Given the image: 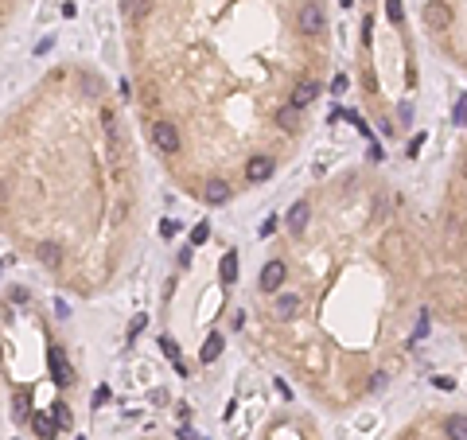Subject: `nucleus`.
Instances as JSON below:
<instances>
[{"label":"nucleus","instance_id":"nucleus-1","mask_svg":"<svg viewBox=\"0 0 467 440\" xmlns=\"http://www.w3.org/2000/svg\"><path fill=\"white\" fill-rule=\"evenodd\" d=\"M47 362H51V378L58 382V386H70L74 382V370H70V362H66V351L63 347H47Z\"/></svg>","mask_w":467,"mask_h":440},{"label":"nucleus","instance_id":"nucleus-2","mask_svg":"<svg viewBox=\"0 0 467 440\" xmlns=\"http://www.w3.org/2000/svg\"><path fill=\"white\" fill-rule=\"evenodd\" d=\"M152 140H156V148L168 152V156L179 152V132H175L172 121H156V125H152Z\"/></svg>","mask_w":467,"mask_h":440},{"label":"nucleus","instance_id":"nucleus-3","mask_svg":"<svg viewBox=\"0 0 467 440\" xmlns=\"http://www.w3.org/2000/svg\"><path fill=\"white\" fill-rule=\"evenodd\" d=\"M424 23H429L432 31L452 28V8H448L444 0H429V4H424Z\"/></svg>","mask_w":467,"mask_h":440},{"label":"nucleus","instance_id":"nucleus-4","mask_svg":"<svg viewBox=\"0 0 467 440\" xmlns=\"http://www.w3.org/2000/svg\"><path fill=\"white\" fill-rule=\"evenodd\" d=\"M296 20H300V31H308V36H320V31H323V8H320V4H304Z\"/></svg>","mask_w":467,"mask_h":440},{"label":"nucleus","instance_id":"nucleus-5","mask_svg":"<svg viewBox=\"0 0 467 440\" xmlns=\"http://www.w3.org/2000/svg\"><path fill=\"white\" fill-rule=\"evenodd\" d=\"M285 261H269V265H265V269H261V293H277V288L280 285H285Z\"/></svg>","mask_w":467,"mask_h":440},{"label":"nucleus","instance_id":"nucleus-6","mask_svg":"<svg viewBox=\"0 0 467 440\" xmlns=\"http://www.w3.org/2000/svg\"><path fill=\"white\" fill-rule=\"evenodd\" d=\"M273 176V156H249L246 164V179H253V184H261V179Z\"/></svg>","mask_w":467,"mask_h":440},{"label":"nucleus","instance_id":"nucleus-7","mask_svg":"<svg viewBox=\"0 0 467 440\" xmlns=\"http://www.w3.org/2000/svg\"><path fill=\"white\" fill-rule=\"evenodd\" d=\"M31 429H36L39 440H55V433H58L63 425H58L55 413H51V417H47V413H31Z\"/></svg>","mask_w":467,"mask_h":440},{"label":"nucleus","instance_id":"nucleus-8","mask_svg":"<svg viewBox=\"0 0 467 440\" xmlns=\"http://www.w3.org/2000/svg\"><path fill=\"white\" fill-rule=\"evenodd\" d=\"M203 199H206L211 206H222V203L230 199V184H226V179H211V184L203 187Z\"/></svg>","mask_w":467,"mask_h":440},{"label":"nucleus","instance_id":"nucleus-9","mask_svg":"<svg viewBox=\"0 0 467 440\" xmlns=\"http://www.w3.org/2000/svg\"><path fill=\"white\" fill-rule=\"evenodd\" d=\"M315 94H320V82H300L296 90H292V105H300V110H304V105H312L315 102Z\"/></svg>","mask_w":467,"mask_h":440},{"label":"nucleus","instance_id":"nucleus-10","mask_svg":"<svg viewBox=\"0 0 467 440\" xmlns=\"http://www.w3.org/2000/svg\"><path fill=\"white\" fill-rule=\"evenodd\" d=\"M222 347H226V339H222L219 331H214V335H206V339H203V347H199V359H203V362H214V359L222 355Z\"/></svg>","mask_w":467,"mask_h":440},{"label":"nucleus","instance_id":"nucleus-11","mask_svg":"<svg viewBox=\"0 0 467 440\" xmlns=\"http://www.w3.org/2000/svg\"><path fill=\"white\" fill-rule=\"evenodd\" d=\"M300 312V296L296 293H285L277 300V308H273V315H277V320H292V315Z\"/></svg>","mask_w":467,"mask_h":440},{"label":"nucleus","instance_id":"nucleus-12","mask_svg":"<svg viewBox=\"0 0 467 440\" xmlns=\"http://www.w3.org/2000/svg\"><path fill=\"white\" fill-rule=\"evenodd\" d=\"M444 433H448V440H467V417H463V413H456V417H448Z\"/></svg>","mask_w":467,"mask_h":440},{"label":"nucleus","instance_id":"nucleus-13","mask_svg":"<svg viewBox=\"0 0 467 440\" xmlns=\"http://www.w3.org/2000/svg\"><path fill=\"white\" fill-rule=\"evenodd\" d=\"M285 222L300 234V230L308 226V203H292V211H288V219H285Z\"/></svg>","mask_w":467,"mask_h":440},{"label":"nucleus","instance_id":"nucleus-14","mask_svg":"<svg viewBox=\"0 0 467 440\" xmlns=\"http://www.w3.org/2000/svg\"><path fill=\"white\" fill-rule=\"evenodd\" d=\"M219 277L226 281V285H234V281H238V253H226L219 261Z\"/></svg>","mask_w":467,"mask_h":440},{"label":"nucleus","instance_id":"nucleus-15","mask_svg":"<svg viewBox=\"0 0 467 440\" xmlns=\"http://www.w3.org/2000/svg\"><path fill=\"white\" fill-rule=\"evenodd\" d=\"M296 110H300V105H292V102H288V105H285V110H280V113H277V125H280V129H285V132H292V129H296V125H300V113H296Z\"/></svg>","mask_w":467,"mask_h":440},{"label":"nucleus","instance_id":"nucleus-16","mask_svg":"<svg viewBox=\"0 0 467 440\" xmlns=\"http://www.w3.org/2000/svg\"><path fill=\"white\" fill-rule=\"evenodd\" d=\"M148 8H152V0H125V16H129V20H140Z\"/></svg>","mask_w":467,"mask_h":440},{"label":"nucleus","instance_id":"nucleus-17","mask_svg":"<svg viewBox=\"0 0 467 440\" xmlns=\"http://www.w3.org/2000/svg\"><path fill=\"white\" fill-rule=\"evenodd\" d=\"M160 351H164V355H168V359H172V362H179V343H175V339H172V335H164V339H160Z\"/></svg>","mask_w":467,"mask_h":440},{"label":"nucleus","instance_id":"nucleus-18","mask_svg":"<svg viewBox=\"0 0 467 440\" xmlns=\"http://www.w3.org/2000/svg\"><path fill=\"white\" fill-rule=\"evenodd\" d=\"M386 16H389L394 23H402V20H405V8H402V0H386Z\"/></svg>","mask_w":467,"mask_h":440},{"label":"nucleus","instance_id":"nucleus-19","mask_svg":"<svg viewBox=\"0 0 467 440\" xmlns=\"http://www.w3.org/2000/svg\"><path fill=\"white\" fill-rule=\"evenodd\" d=\"M206 238H211V226H206V222H199V226L191 230V246H203Z\"/></svg>","mask_w":467,"mask_h":440},{"label":"nucleus","instance_id":"nucleus-20","mask_svg":"<svg viewBox=\"0 0 467 440\" xmlns=\"http://www.w3.org/2000/svg\"><path fill=\"white\" fill-rule=\"evenodd\" d=\"M39 261H43V265H58V246H43V250H39Z\"/></svg>","mask_w":467,"mask_h":440},{"label":"nucleus","instance_id":"nucleus-21","mask_svg":"<svg viewBox=\"0 0 467 440\" xmlns=\"http://www.w3.org/2000/svg\"><path fill=\"white\" fill-rule=\"evenodd\" d=\"M51 413H55V417H58V425H63V429L70 425V409H66L63 402H55V405H51Z\"/></svg>","mask_w":467,"mask_h":440},{"label":"nucleus","instance_id":"nucleus-22","mask_svg":"<svg viewBox=\"0 0 467 440\" xmlns=\"http://www.w3.org/2000/svg\"><path fill=\"white\" fill-rule=\"evenodd\" d=\"M467 121V94H460V102H456V125H463Z\"/></svg>","mask_w":467,"mask_h":440},{"label":"nucleus","instance_id":"nucleus-23","mask_svg":"<svg viewBox=\"0 0 467 440\" xmlns=\"http://www.w3.org/2000/svg\"><path fill=\"white\" fill-rule=\"evenodd\" d=\"M105 402H110V386H98L94 389V409H102Z\"/></svg>","mask_w":467,"mask_h":440},{"label":"nucleus","instance_id":"nucleus-24","mask_svg":"<svg viewBox=\"0 0 467 440\" xmlns=\"http://www.w3.org/2000/svg\"><path fill=\"white\" fill-rule=\"evenodd\" d=\"M145 323H148V320H145V315H137V320H132V323H129V339H137V335H140V331H145Z\"/></svg>","mask_w":467,"mask_h":440},{"label":"nucleus","instance_id":"nucleus-25","mask_svg":"<svg viewBox=\"0 0 467 440\" xmlns=\"http://www.w3.org/2000/svg\"><path fill=\"white\" fill-rule=\"evenodd\" d=\"M347 90V74H335V78H331V94H343Z\"/></svg>","mask_w":467,"mask_h":440},{"label":"nucleus","instance_id":"nucleus-26","mask_svg":"<svg viewBox=\"0 0 467 440\" xmlns=\"http://www.w3.org/2000/svg\"><path fill=\"white\" fill-rule=\"evenodd\" d=\"M175 230H179V226H175V219H164V222H160V238H172Z\"/></svg>","mask_w":467,"mask_h":440},{"label":"nucleus","instance_id":"nucleus-27","mask_svg":"<svg viewBox=\"0 0 467 440\" xmlns=\"http://www.w3.org/2000/svg\"><path fill=\"white\" fill-rule=\"evenodd\" d=\"M421 145H424V132H421V137H413V140H409V156H416V152H421Z\"/></svg>","mask_w":467,"mask_h":440},{"label":"nucleus","instance_id":"nucleus-28","mask_svg":"<svg viewBox=\"0 0 467 440\" xmlns=\"http://www.w3.org/2000/svg\"><path fill=\"white\" fill-rule=\"evenodd\" d=\"M432 386H436V389H452V378H444V374H436V378H432Z\"/></svg>","mask_w":467,"mask_h":440},{"label":"nucleus","instance_id":"nucleus-29","mask_svg":"<svg viewBox=\"0 0 467 440\" xmlns=\"http://www.w3.org/2000/svg\"><path fill=\"white\" fill-rule=\"evenodd\" d=\"M273 230H277V222H273V219H265V222H261V238H269Z\"/></svg>","mask_w":467,"mask_h":440},{"label":"nucleus","instance_id":"nucleus-30","mask_svg":"<svg viewBox=\"0 0 467 440\" xmlns=\"http://www.w3.org/2000/svg\"><path fill=\"white\" fill-rule=\"evenodd\" d=\"M179 440H199V436H195V433H191V429H187V425H183V429H179Z\"/></svg>","mask_w":467,"mask_h":440},{"label":"nucleus","instance_id":"nucleus-31","mask_svg":"<svg viewBox=\"0 0 467 440\" xmlns=\"http://www.w3.org/2000/svg\"><path fill=\"white\" fill-rule=\"evenodd\" d=\"M74 440H86V436H74Z\"/></svg>","mask_w":467,"mask_h":440}]
</instances>
